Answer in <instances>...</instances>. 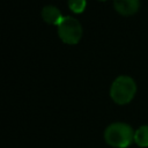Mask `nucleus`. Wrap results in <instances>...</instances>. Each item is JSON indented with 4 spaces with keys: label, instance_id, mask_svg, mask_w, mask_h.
I'll use <instances>...</instances> for the list:
<instances>
[{
    "label": "nucleus",
    "instance_id": "nucleus-1",
    "mask_svg": "<svg viewBox=\"0 0 148 148\" xmlns=\"http://www.w3.org/2000/svg\"><path fill=\"white\" fill-rule=\"evenodd\" d=\"M105 142L114 148H126L134 141L133 128L125 123L110 124L104 131Z\"/></svg>",
    "mask_w": 148,
    "mask_h": 148
},
{
    "label": "nucleus",
    "instance_id": "nucleus-2",
    "mask_svg": "<svg viewBox=\"0 0 148 148\" xmlns=\"http://www.w3.org/2000/svg\"><path fill=\"white\" fill-rule=\"evenodd\" d=\"M136 92V84L134 80L126 75L118 76L111 84L110 96L114 103L124 105L130 103Z\"/></svg>",
    "mask_w": 148,
    "mask_h": 148
},
{
    "label": "nucleus",
    "instance_id": "nucleus-3",
    "mask_svg": "<svg viewBox=\"0 0 148 148\" xmlns=\"http://www.w3.org/2000/svg\"><path fill=\"white\" fill-rule=\"evenodd\" d=\"M57 27L58 35L64 43L73 45L80 42L82 37V27L76 18L72 16H64L61 22Z\"/></svg>",
    "mask_w": 148,
    "mask_h": 148
},
{
    "label": "nucleus",
    "instance_id": "nucleus-4",
    "mask_svg": "<svg viewBox=\"0 0 148 148\" xmlns=\"http://www.w3.org/2000/svg\"><path fill=\"white\" fill-rule=\"evenodd\" d=\"M113 6L121 15H133L140 7V0H113Z\"/></svg>",
    "mask_w": 148,
    "mask_h": 148
},
{
    "label": "nucleus",
    "instance_id": "nucleus-5",
    "mask_svg": "<svg viewBox=\"0 0 148 148\" xmlns=\"http://www.w3.org/2000/svg\"><path fill=\"white\" fill-rule=\"evenodd\" d=\"M42 17L43 20L49 23V24H53V25H58L61 20H62V15L60 13V10L54 7V6H45L42 10Z\"/></svg>",
    "mask_w": 148,
    "mask_h": 148
},
{
    "label": "nucleus",
    "instance_id": "nucleus-6",
    "mask_svg": "<svg viewBox=\"0 0 148 148\" xmlns=\"http://www.w3.org/2000/svg\"><path fill=\"white\" fill-rule=\"evenodd\" d=\"M134 142L139 147H148V125H142L134 132Z\"/></svg>",
    "mask_w": 148,
    "mask_h": 148
},
{
    "label": "nucleus",
    "instance_id": "nucleus-7",
    "mask_svg": "<svg viewBox=\"0 0 148 148\" xmlns=\"http://www.w3.org/2000/svg\"><path fill=\"white\" fill-rule=\"evenodd\" d=\"M86 0H68V7L71 8L72 12L76 13V14H80L86 8Z\"/></svg>",
    "mask_w": 148,
    "mask_h": 148
},
{
    "label": "nucleus",
    "instance_id": "nucleus-8",
    "mask_svg": "<svg viewBox=\"0 0 148 148\" xmlns=\"http://www.w3.org/2000/svg\"><path fill=\"white\" fill-rule=\"evenodd\" d=\"M101 1H105V0H101Z\"/></svg>",
    "mask_w": 148,
    "mask_h": 148
}]
</instances>
